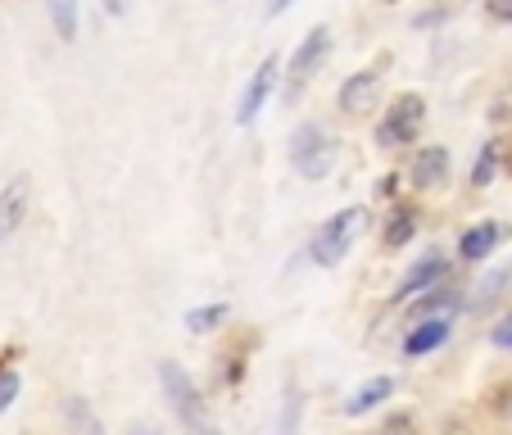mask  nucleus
Instances as JSON below:
<instances>
[{"label":"nucleus","mask_w":512,"mask_h":435,"mask_svg":"<svg viewBox=\"0 0 512 435\" xmlns=\"http://www.w3.org/2000/svg\"><path fill=\"white\" fill-rule=\"evenodd\" d=\"M159 381H164V395H168V404H173L177 422H182V435H223L218 422L209 417L204 395L195 390V381L186 377L177 363H159Z\"/></svg>","instance_id":"1"},{"label":"nucleus","mask_w":512,"mask_h":435,"mask_svg":"<svg viewBox=\"0 0 512 435\" xmlns=\"http://www.w3.org/2000/svg\"><path fill=\"white\" fill-rule=\"evenodd\" d=\"M363 232H368V209H363V204H349V209H340L336 218H327V227L313 236V245H309L313 263H322V268H336V263L345 259L349 250H354V241Z\"/></svg>","instance_id":"2"},{"label":"nucleus","mask_w":512,"mask_h":435,"mask_svg":"<svg viewBox=\"0 0 512 435\" xmlns=\"http://www.w3.org/2000/svg\"><path fill=\"white\" fill-rule=\"evenodd\" d=\"M331 55V28L327 23H318V28H309V37L295 46V55H290V68H286V105L290 100H300L304 91H309V82L318 78V68L327 64Z\"/></svg>","instance_id":"3"},{"label":"nucleus","mask_w":512,"mask_h":435,"mask_svg":"<svg viewBox=\"0 0 512 435\" xmlns=\"http://www.w3.org/2000/svg\"><path fill=\"white\" fill-rule=\"evenodd\" d=\"M422 123H426V100L422 96H399L395 105H390L386 123L377 127V141L386 145V150H395V145H413L417 136H422Z\"/></svg>","instance_id":"4"},{"label":"nucleus","mask_w":512,"mask_h":435,"mask_svg":"<svg viewBox=\"0 0 512 435\" xmlns=\"http://www.w3.org/2000/svg\"><path fill=\"white\" fill-rule=\"evenodd\" d=\"M277 78H281V55H268V59L259 64V73L250 78V87H245L241 105H236V123L250 127L254 118H259V109L268 105V96H272V87H277Z\"/></svg>","instance_id":"5"},{"label":"nucleus","mask_w":512,"mask_h":435,"mask_svg":"<svg viewBox=\"0 0 512 435\" xmlns=\"http://www.w3.org/2000/svg\"><path fill=\"white\" fill-rule=\"evenodd\" d=\"M28 204H32V177L19 173L10 186H5V191H0V241H10V236L23 227Z\"/></svg>","instance_id":"6"},{"label":"nucleus","mask_w":512,"mask_h":435,"mask_svg":"<svg viewBox=\"0 0 512 435\" xmlns=\"http://www.w3.org/2000/svg\"><path fill=\"white\" fill-rule=\"evenodd\" d=\"M449 182V150L445 145H422L413 159V186L417 191H435Z\"/></svg>","instance_id":"7"},{"label":"nucleus","mask_w":512,"mask_h":435,"mask_svg":"<svg viewBox=\"0 0 512 435\" xmlns=\"http://www.w3.org/2000/svg\"><path fill=\"white\" fill-rule=\"evenodd\" d=\"M449 272V259L440 250H431L422 263H413V272H408L404 281H399V300H417L422 290H435V281H445Z\"/></svg>","instance_id":"8"},{"label":"nucleus","mask_w":512,"mask_h":435,"mask_svg":"<svg viewBox=\"0 0 512 435\" xmlns=\"http://www.w3.org/2000/svg\"><path fill=\"white\" fill-rule=\"evenodd\" d=\"M381 96V73L377 68H363V73H354V78L340 87V109L345 114H363V109H372Z\"/></svg>","instance_id":"9"},{"label":"nucleus","mask_w":512,"mask_h":435,"mask_svg":"<svg viewBox=\"0 0 512 435\" xmlns=\"http://www.w3.org/2000/svg\"><path fill=\"white\" fill-rule=\"evenodd\" d=\"M449 327H454V318H422V322H413V331L404 336V354L408 358H422V354H431V349H440L449 340Z\"/></svg>","instance_id":"10"},{"label":"nucleus","mask_w":512,"mask_h":435,"mask_svg":"<svg viewBox=\"0 0 512 435\" xmlns=\"http://www.w3.org/2000/svg\"><path fill=\"white\" fill-rule=\"evenodd\" d=\"M499 223H476L463 232V241H458V254H463L467 263H481L485 254H494V245H499Z\"/></svg>","instance_id":"11"},{"label":"nucleus","mask_w":512,"mask_h":435,"mask_svg":"<svg viewBox=\"0 0 512 435\" xmlns=\"http://www.w3.org/2000/svg\"><path fill=\"white\" fill-rule=\"evenodd\" d=\"M64 417H68V435H109L105 422L91 413V404L82 395H68L64 399Z\"/></svg>","instance_id":"12"},{"label":"nucleus","mask_w":512,"mask_h":435,"mask_svg":"<svg viewBox=\"0 0 512 435\" xmlns=\"http://www.w3.org/2000/svg\"><path fill=\"white\" fill-rule=\"evenodd\" d=\"M390 390H395V381H390V377H372V381H368V386H358V390H354V395H349V399H345V413H349V417H358V413H368V408H377V404H381V399H390Z\"/></svg>","instance_id":"13"},{"label":"nucleus","mask_w":512,"mask_h":435,"mask_svg":"<svg viewBox=\"0 0 512 435\" xmlns=\"http://www.w3.org/2000/svg\"><path fill=\"white\" fill-rule=\"evenodd\" d=\"M46 14L59 41H78V0H46Z\"/></svg>","instance_id":"14"},{"label":"nucleus","mask_w":512,"mask_h":435,"mask_svg":"<svg viewBox=\"0 0 512 435\" xmlns=\"http://www.w3.org/2000/svg\"><path fill=\"white\" fill-rule=\"evenodd\" d=\"M454 309H458L454 290H435V295H422V300L408 309V318H413V322H422V318H454Z\"/></svg>","instance_id":"15"},{"label":"nucleus","mask_w":512,"mask_h":435,"mask_svg":"<svg viewBox=\"0 0 512 435\" xmlns=\"http://www.w3.org/2000/svg\"><path fill=\"white\" fill-rule=\"evenodd\" d=\"M295 168H300V173L309 177V182H322V177H327L331 168H336V141H331V136H327V141H322L309 159H300V164H295Z\"/></svg>","instance_id":"16"},{"label":"nucleus","mask_w":512,"mask_h":435,"mask_svg":"<svg viewBox=\"0 0 512 435\" xmlns=\"http://www.w3.org/2000/svg\"><path fill=\"white\" fill-rule=\"evenodd\" d=\"M227 318V304H204V309H191L186 313V327L195 331V336H209V331H218Z\"/></svg>","instance_id":"17"},{"label":"nucleus","mask_w":512,"mask_h":435,"mask_svg":"<svg viewBox=\"0 0 512 435\" xmlns=\"http://www.w3.org/2000/svg\"><path fill=\"white\" fill-rule=\"evenodd\" d=\"M322 141H327V132H322V127H313V123H304L300 132L290 136V164H300V159H309Z\"/></svg>","instance_id":"18"},{"label":"nucleus","mask_w":512,"mask_h":435,"mask_svg":"<svg viewBox=\"0 0 512 435\" xmlns=\"http://www.w3.org/2000/svg\"><path fill=\"white\" fill-rule=\"evenodd\" d=\"M413 232H417V213L413 209H399L395 218H390V227H386V245H390V250H399V245L413 241Z\"/></svg>","instance_id":"19"},{"label":"nucleus","mask_w":512,"mask_h":435,"mask_svg":"<svg viewBox=\"0 0 512 435\" xmlns=\"http://www.w3.org/2000/svg\"><path fill=\"white\" fill-rule=\"evenodd\" d=\"M494 168H499V145L485 141L481 145V159H476V168H472V186H490Z\"/></svg>","instance_id":"20"},{"label":"nucleus","mask_w":512,"mask_h":435,"mask_svg":"<svg viewBox=\"0 0 512 435\" xmlns=\"http://www.w3.org/2000/svg\"><path fill=\"white\" fill-rule=\"evenodd\" d=\"M14 395H19V377H14V372H0V413L14 404Z\"/></svg>","instance_id":"21"},{"label":"nucleus","mask_w":512,"mask_h":435,"mask_svg":"<svg viewBox=\"0 0 512 435\" xmlns=\"http://www.w3.org/2000/svg\"><path fill=\"white\" fill-rule=\"evenodd\" d=\"M490 340H494V345H499V349H512V313H503V318H499V327L490 331Z\"/></svg>","instance_id":"22"},{"label":"nucleus","mask_w":512,"mask_h":435,"mask_svg":"<svg viewBox=\"0 0 512 435\" xmlns=\"http://www.w3.org/2000/svg\"><path fill=\"white\" fill-rule=\"evenodd\" d=\"M377 435H413V417H390Z\"/></svg>","instance_id":"23"},{"label":"nucleus","mask_w":512,"mask_h":435,"mask_svg":"<svg viewBox=\"0 0 512 435\" xmlns=\"http://www.w3.org/2000/svg\"><path fill=\"white\" fill-rule=\"evenodd\" d=\"M490 19L512 23V0H490Z\"/></svg>","instance_id":"24"},{"label":"nucleus","mask_w":512,"mask_h":435,"mask_svg":"<svg viewBox=\"0 0 512 435\" xmlns=\"http://www.w3.org/2000/svg\"><path fill=\"white\" fill-rule=\"evenodd\" d=\"M290 5H295V0H268V5H263V14H268V19H281Z\"/></svg>","instance_id":"25"},{"label":"nucleus","mask_w":512,"mask_h":435,"mask_svg":"<svg viewBox=\"0 0 512 435\" xmlns=\"http://www.w3.org/2000/svg\"><path fill=\"white\" fill-rule=\"evenodd\" d=\"M100 5H105L109 19H123V14H127V0H100Z\"/></svg>","instance_id":"26"},{"label":"nucleus","mask_w":512,"mask_h":435,"mask_svg":"<svg viewBox=\"0 0 512 435\" xmlns=\"http://www.w3.org/2000/svg\"><path fill=\"white\" fill-rule=\"evenodd\" d=\"M132 435H159V431H132Z\"/></svg>","instance_id":"27"},{"label":"nucleus","mask_w":512,"mask_h":435,"mask_svg":"<svg viewBox=\"0 0 512 435\" xmlns=\"http://www.w3.org/2000/svg\"><path fill=\"white\" fill-rule=\"evenodd\" d=\"M386 5H399V0H386Z\"/></svg>","instance_id":"28"}]
</instances>
